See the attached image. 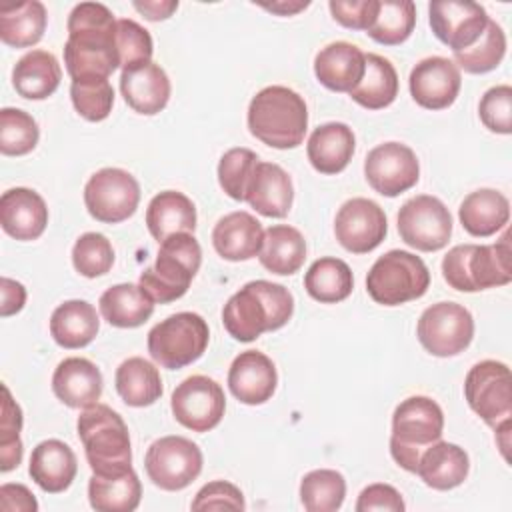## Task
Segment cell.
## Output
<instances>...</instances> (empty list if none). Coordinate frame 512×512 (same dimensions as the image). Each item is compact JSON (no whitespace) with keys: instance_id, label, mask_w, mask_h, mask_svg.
<instances>
[{"instance_id":"1","label":"cell","mask_w":512,"mask_h":512,"mask_svg":"<svg viewBox=\"0 0 512 512\" xmlns=\"http://www.w3.org/2000/svg\"><path fill=\"white\" fill-rule=\"evenodd\" d=\"M118 20L100 2H80L68 16L64 64L72 80H108L120 66Z\"/></svg>"},{"instance_id":"2","label":"cell","mask_w":512,"mask_h":512,"mask_svg":"<svg viewBox=\"0 0 512 512\" xmlns=\"http://www.w3.org/2000/svg\"><path fill=\"white\" fill-rule=\"evenodd\" d=\"M294 312V298L282 284L252 280L228 298L222 310L226 332L238 342H252L264 332L288 324Z\"/></svg>"},{"instance_id":"3","label":"cell","mask_w":512,"mask_h":512,"mask_svg":"<svg viewBox=\"0 0 512 512\" xmlns=\"http://www.w3.org/2000/svg\"><path fill=\"white\" fill-rule=\"evenodd\" d=\"M248 130L262 144L288 150L302 144L308 130L304 98L288 86H266L250 100Z\"/></svg>"},{"instance_id":"4","label":"cell","mask_w":512,"mask_h":512,"mask_svg":"<svg viewBox=\"0 0 512 512\" xmlns=\"http://www.w3.org/2000/svg\"><path fill=\"white\" fill-rule=\"evenodd\" d=\"M76 430L92 474L114 476L132 468L128 426L116 410L96 402L82 410Z\"/></svg>"},{"instance_id":"5","label":"cell","mask_w":512,"mask_h":512,"mask_svg":"<svg viewBox=\"0 0 512 512\" xmlns=\"http://www.w3.org/2000/svg\"><path fill=\"white\" fill-rule=\"evenodd\" d=\"M510 232L496 244H458L442 260V276L450 288L478 292L506 286L512 280Z\"/></svg>"},{"instance_id":"6","label":"cell","mask_w":512,"mask_h":512,"mask_svg":"<svg viewBox=\"0 0 512 512\" xmlns=\"http://www.w3.org/2000/svg\"><path fill=\"white\" fill-rule=\"evenodd\" d=\"M200 262L202 248L194 234H172L160 242L156 264L140 274V286L154 302H174L188 292Z\"/></svg>"},{"instance_id":"7","label":"cell","mask_w":512,"mask_h":512,"mask_svg":"<svg viewBox=\"0 0 512 512\" xmlns=\"http://www.w3.org/2000/svg\"><path fill=\"white\" fill-rule=\"evenodd\" d=\"M444 414L438 402L428 396H410L402 400L392 414L390 454L394 462L416 472L420 454L442 438Z\"/></svg>"},{"instance_id":"8","label":"cell","mask_w":512,"mask_h":512,"mask_svg":"<svg viewBox=\"0 0 512 512\" xmlns=\"http://www.w3.org/2000/svg\"><path fill=\"white\" fill-rule=\"evenodd\" d=\"M430 286V272L424 260L406 250L382 254L366 276V290L376 304L400 306L422 298Z\"/></svg>"},{"instance_id":"9","label":"cell","mask_w":512,"mask_h":512,"mask_svg":"<svg viewBox=\"0 0 512 512\" xmlns=\"http://www.w3.org/2000/svg\"><path fill=\"white\" fill-rule=\"evenodd\" d=\"M208 340L210 330L200 314L178 312L148 332V354L162 368L180 370L206 352Z\"/></svg>"},{"instance_id":"10","label":"cell","mask_w":512,"mask_h":512,"mask_svg":"<svg viewBox=\"0 0 512 512\" xmlns=\"http://www.w3.org/2000/svg\"><path fill=\"white\" fill-rule=\"evenodd\" d=\"M416 336L422 348L432 356H456L464 352L474 338V318L462 304L438 302L422 312Z\"/></svg>"},{"instance_id":"11","label":"cell","mask_w":512,"mask_h":512,"mask_svg":"<svg viewBox=\"0 0 512 512\" xmlns=\"http://www.w3.org/2000/svg\"><path fill=\"white\" fill-rule=\"evenodd\" d=\"M144 468L154 486L168 492L184 490L202 472V452L184 436H162L146 450Z\"/></svg>"},{"instance_id":"12","label":"cell","mask_w":512,"mask_h":512,"mask_svg":"<svg viewBox=\"0 0 512 512\" xmlns=\"http://www.w3.org/2000/svg\"><path fill=\"white\" fill-rule=\"evenodd\" d=\"M140 202L138 180L122 168H102L94 172L84 186V204L88 214L104 224L128 220Z\"/></svg>"},{"instance_id":"13","label":"cell","mask_w":512,"mask_h":512,"mask_svg":"<svg viewBox=\"0 0 512 512\" xmlns=\"http://www.w3.org/2000/svg\"><path fill=\"white\" fill-rule=\"evenodd\" d=\"M464 396L472 412L488 426H498L512 414V376L510 368L498 360L474 364L464 380Z\"/></svg>"},{"instance_id":"14","label":"cell","mask_w":512,"mask_h":512,"mask_svg":"<svg viewBox=\"0 0 512 512\" xmlns=\"http://www.w3.org/2000/svg\"><path fill=\"white\" fill-rule=\"evenodd\" d=\"M400 238L420 250H442L452 234V216L442 200L430 194H418L402 204L398 212Z\"/></svg>"},{"instance_id":"15","label":"cell","mask_w":512,"mask_h":512,"mask_svg":"<svg viewBox=\"0 0 512 512\" xmlns=\"http://www.w3.org/2000/svg\"><path fill=\"white\" fill-rule=\"evenodd\" d=\"M170 408L176 422L184 428L192 432H208L216 428L224 416V390L212 378L194 374L174 388Z\"/></svg>"},{"instance_id":"16","label":"cell","mask_w":512,"mask_h":512,"mask_svg":"<svg viewBox=\"0 0 512 512\" xmlns=\"http://www.w3.org/2000/svg\"><path fill=\"white\" fill-rule=\"evenodd\" d=\"M364 176L378 194L394 198L418 182L420 164L410 146L402 142H384L368 152L364 160Z\"/></svg>"},{"instance_id":"17","label":"cell","mask_w":512,"mask_h":512,"mask_svg":"<svg viewBox=\"0 0 512 512\" xmlns=\"http://www.w3.org/2000/svg\"><path fill=\"white\" fill-rule=\"evenodd\" d=\"M388 232L384 210L370 198L346 200L334 218V234L342 248L366 254L378 248Z\"/></svg>"},{"instance_id":"18","label":"cell","mask_w":512,"mask_h":512,"mask_svg":"<svg viewBox=\"0 0 512 512\" xmlns=\"http://www.w3.org/2000/svg\"><path fill=\"white\" fill-rule=\"evenodd\" d=\"M428 20L434 36L460 52L470 48L486 30L490 22L484 6L476 2H456V0H436L428 6Z\"/></svg>"},{"instance_id":"19","label":"cell","mask_w":512,"mask_h":512,"mask_svg":"<svg viewBox=\"0 0 512 512\" xmlns=\"http://www.w3.org/2000/svg\"><path fill=\"white\" fill-rule=\"evenodd\" d=\"M408 84L418 106L426 110H444L458 98L462 76L460 68L452 60L444 56H430L412 68Z\"/></svg>"},{"instance_id":"20","label":"cell","mask_w":512,"mask_h":512,"mask_svg":"<svg viewBox=\"0 0 512 512\" xmlns=\"http://www.w3.org/2000/svg\"><path fill=\"white\" fill-rule=\"evenodd\" d=\"M278 384L274 362L258 350L240 352L228 370V388L242 404L258 406L272 398Z\"/></svg>"},{"instance_id":"21","label":"cell","mask_w":512,"mask_h":512,"mask_svg":"<svg viewBox=\"0 0 512 512\" xmlns=\"http://www.w3.org/2000/svg\"><path fill=\"white\" fill-rule=\"evenodd\" d=\"M120 92L134 112L154 116L170 100V80L164 68L150 60L122 70Z\"/></svg>"},{"instance_id":"22","label":"cell","mask_w":512,"mask_h":512,"mask_svg":"<svg viewBox=\"0 0 512 512\" xmlns=\"http://www.w3.org/2000/svg\"><path fill=\"white\" fill-rule=\"evenodd\" d=\"M0 224L14 240H36L46 230L48 206L44 198L30 188H10L0 198Z\"/></svg>"},{"instance_id":"23","label":"cell","mask_w":512,"mask_h":512,"mask_svg":"<svg viewBox=\"0 0 512 512\" xmlns=\"http://www.w3.org/2000/svg\"><path fill=\"white\" fill-rule=\"evenodd\" d=\"M292 200L294 186L288 172L274 162L258 160L246 186L244 202H248L262 216L282 218L290 212Z\"/></svg>"},{"instance_id":"24","label":"cell","mask_w":512,"mask_h":512,"mask_svg":"<svg viewBox=\"0 0 512 512\" xmlns=\"http://www.w3.org/2000/svg\"><path fill=\"white\" fill-rule=\"evenodd\" d=\"M52 392L68 408H88L102 396V374L82 356L64 358L52 374Z\"/></svg>"},{"instance_id":"25","label":"cell","mask_w":512,"mask_h":512,"mask_svg":"<svg viewBox=\"0 0 512 512\" xmlns=\"http://www.w3.org/2000/svg\"><path fill=\"white\" fill-rule=\"evenodd\" d=\"M366 54L350 42L326 44L314 58V74L332 92H350L364 76Z\"/></svg>"},{"instance_id":"26","label":"cell","mask_w":512,"mask_h":512,"mask_svg":"<svg viewBox=\"0 0 512 512\" xmlns=\"http://www.w3.org/2000/svg\"><path fill=\"white\" fill-rule=\"evenodd\" d=\"M264 242L262 224L248 212H230L212 230V244L218 256L230 262L250 260L260 254Z\"/></svg>"},{"instance_id":"27","label":"cell","mask_w":512,"mask_h":512,"mask_svg":"<svg viewBox=\"0 0 512 512\" xmlns=\"http://www.w3.org/2000/svg\"><path fill=\"white\" fill-rule=\"evenodd\" d=\"M30 478L48 494L64 492L78 472L76 454L62 440H42L30 456Z\"/></svg>"},{"instance_id":"28","label":"cell","mask_w":512,"mask_h":512,"mask_svg":"<svg viewBox=\"0 0 512 512\" xmlns=\"http://www.w3.org/2000/svg\"><path fill=\"white\" fill-rule=\"evenodd\" d=\"M470 470L464 448L452 442L436 440L418 458L416 472L420 480L434 490H452L460 486Z\"/></svg>"},{"instance_id":"29","label":"cell","mask_w":512,"mask_h":512,"mask_svg":"<svg viewBox=\"0 0 512 512\" xmlns=\"http://www.w3.org/2000/svg\"><path fill=\"white\" fill-rule=\"evenodd\" d=\"M354 148L356 138L348 124L326 122L310 134L306 154L320 174H340L350 164Z\"/></svg>"},{"instance_id":"30","label":"cell","mask_w":512,"mask_h":512,"mask_svg":"<svg viewBox=\"0 0 512 512\" xmlns=\"http://www.w3.org/2000/svg\"><path fill=\"white\" fill-rule=\"evenodd\" d=\"M458 218L462 228L476 238H486L496 234L508 224L510 202L508 198L492 188H480L470 192L460 208Z\"/></svg>"},{"instance_id":"31","label":"cell","mask_w":512,"mask_h":512,"mask_svg":"<svg viewBox=\"0 0 512 512\" xmlns=\"http://www.w3.org/2000/svg\"><path fill=\"white\" fill-rule=\"evenodd\" d=\"M146 226L152 238L158 242L180 232L194 234V228H196L194 202L178 190H164L150 200L146 208Z\"/></svg>"},{"instance_id":"32","label":"cell","mask_w":512,"mask_h":512,"mask_svg":"<svg viewBox=\"0 0 512 512\" xmlns=\"http://www.w3.org/2000/svg\"><path fill=\"white\" fill-rule=\"evenodd\" d=\"M100 330L96 308L86 300H66L50 316V334L62 348L88 346Z\"/></svg>"},{"instance_id":"33","label":"cell","mask_w":512,"mask_h":512,"mask_svg":"<svg viewBox=\"0 0 512 512\" xmlns=\"http://www.w3.org/2000/svg\"><path fill=\"white\" fill-rule=\"evenodd\" d=\"M62 70L56 56L48 50L26 52L12 70L14 90L28 100H44L60 86Z\"/></svg>"},{"instance_id":"34","label":"cell","mask_w":512,"mask_h":512,"mask_svg":"<svg viewBox=\"0 0 512 512\" xmlns=\"http://www.w3.org/2000/svg\"><path fill=\"white\" fill-rule=\"evenodd\" d=\"M154 304L140 284L130 282L110 286L98 300L102 318L116 328L142 326L152 316Z\"/></svg>"},{"instance_id":"35","label":"cell","mask_w":512,"mask_h":512,"mask_svg":"<svg viewBox=\"0 0 512 512\" xmlns=\"http://www.w3.org/2000/svg\"><path fill=\"white\" fill-rule=\"evenodd\" d=\"M258 258L268 272L290 276L298 272L306 260V240L294 226L274 224L264 232Z\"/></svg>"},{"instance_id":"36","label":"cell","mask_w":512,"mask_h":512,"mask_svg":"<svg viewBox=\"0 0 512 512\" xmlns=\"http://www.w3.org/2000/svg\"><path fill=\"white\" fill-rule=\"evenodd\" d=\"M140 498L142 484L134 468L114 476L92 474L88 482V500L98 512H132L138 508Z\"/></svg>"},{"instance_id":"37","label":"cell","mask_w":512,"mask_h":512,"mask_svg":"<svg viewBox=\"0 0 512 512\" xmlns=\"http://www.w3.org/2000/svg\"><path fill=\"white\" fill-rule=\"evenodd\" d=\"M46 8L38 0H26L0 8V38L12 48H28L42 40Z\"/></svg>"},{"instance_id":"38","label":"cell","mask_w":512,"mask_h":512,"mask_svg":"<svg viewBox=\"0 0 512 512\" xmlns=\"http://www.w3.org/2000/svg\"><path fill=\"white\" fill-rule=\"evenodd\" d=\"M114 382L118 396L134 408L150 406L162 396V378L158 368L140 356L124 360L116 368Z\"/></svg>"},{"instance_id":"39","label":"cell","mask_w":512,"mask_h":512,"mask_svg":"<svg viewBox=\"0 0 512 512\" xmlns=\"http://www.w3.org/2000/svg\"><path fill=\"white\" fill-rule=\"evenodd\" d=\"M350 98L366 110H380L390 106L398 96V74L392 62L380 54H366L364 76Z\"/></svg>"},{"instance_id":"40","label":"cell","mask_w":512,"mask_h":512,"mask_svg":"<svg viewBox=\"0 0 512 512\" xmlns=\"http://www.w3.org/2000/svg\"><path fill=\"white\" fill-rule=\"evenodd\" d=\"M304 288L310 298L320 304H336L346 300L354 288L350 266L334 256L318 258L304 276Z\"/></svg>"},{"instance_id":"41","label":"cell","mask_w":512,"mask_h":512,"mask_svg":"<svg viewBox=\"0 0 512 512\" xmlns=\"http://www.w3.org/2000/svg\"><path fill=\"white\" fill-rule=\"evenodd\" d=\"M416 24V6L410 0L378 2V14L366 34L384 46H396L410 38Z\"/></svg>"},{"instance_id":"42","label":"cell","mask_w":512,"mask_h":512,"mask_svg":"<svg viewBox=\"0 0 512 512\" xmlns=\"http://www.w3.org/2000/svg\"><path fill=\"white\" fill-rule=\"evenodd\" d=\"M346 496V480L338 470L320 468L304 474L300 502L308 512H334Z\"/></svg>"},{"instance_id":"43","label":"cell","mask_w":512,"mask_h":512,"mask_svg":"<svg viewBox=\"0 0 512 512\" xmlns=\"http://www.w3.org/2000/svg\"><path fill=\"white\" fill-rule=\"evenodd\" d=\"M506 54V34L500 24L490 20L482 36L460 52H454V64L468 74H486L500 66Z\"/></svg>"},{"instance_id":"44","label":"cell","mask_w":512,"mask_h":512,"mask_svg":"<svg viewBox=\"0 0 512 512\" xmlns=\"http://www.w3.org/2000/svg\"><path fill=\"white\" fill-rule=\"evenodd\" d=\"M40 130L36 120L20 108L0 110V152L4 156H24L38 144Z\"/></svg>"},{"instance_id":"45","label":"cell","mask_w":512,"mask_h":512,"mask_svg":"<svg viewBox=\"0 0 512 512\" xmlns=\"http://www.w3.org/2000/svg\"><path fill=\"white\" fill-rule=\"evenodd\" d=\"M70 98L84 120L102 122L112 112L114 88L108 80H72Z\"/></svg>"},{"instance_id":"46","label":"cell","mask_w":512,"mask_h":512,"mask_svg":"<svg viewBox=\"0 0 512 512\" xmlns=\"http://www.w3.org/2000/svg\"><path fill=\"white\" fill-rule=\"evenodd\" d=\"M72 264L76 272L86 278L102 276L114 264V248L104 234L86 232L74 242Z\"/></svg>"},{"instance_id":"47","label":"cell","mask_w":512,"mask_h":512,"mask_svg":"<svg viewBox=\"0 0 512 512\" xmlns=\"http://www.w3.org/2000/svg\"><path fill=\"white\" fill-rule=\"evenodd\" d=\"M256 164H258V156L250 148H230L228 152L222 154L218 162L220 188L232 200L242 202Z\"/></svg>"},{"instance_id":"48","label":"cell","mask_w":512,"mask_h":512,"mask_svg":"<svg viewBox=\"0 0 512 512\" xmlns=\"http://www.w3.org/2000/svg\"><path fill=\"white\" fill-rule=\"evenodd\" d=\"M22 410L12 400L8 386H2V424H0V470L10 472L22 460Z\"/></svg>"},{"instance_id":"49","label":"cell","mask_w":512,"mask_h":512,"mask_svg":"<svg viewBox=\"0 0 512 512\" xmlns=\"http://www.w3.org/2000/svg\"><path fill=\"white\" fill-rule=\"evenodd\" d=\"M116 46H118V56H120L122 70L152 60L154 44H152L150 32L146 28H142L138 22L130 20V18L118 20V24H116Z\"/></svg>"},{"instance_id":"50","label":"cell","mask_w":512,"mask_h":512,"mask_svg":"<svg viewBox=\"0 0 512 512\" xmlns=\"http://www.w3.org/2000/svg\"><path fill=\"white\" fill-rule=\"evenodd\" d=\"M482 124L496 134L512 132V88L508 84L494 86L484 92L478 104Z\"/></svg>"},{"instance_id":"51","label":"cell","mask_w":512,"mask_h":512,"mask_svg":"<svg viewBox=\"0 0 512 512\" xmlns=\"http://www.w3.org/2000/svg\"><path fill=\"white\" fill-rule=\"evenodd\" d=\"M244 496L238 486L226 480L204 484L192 500V510H244Z\"/></svg>"},{"instance_id":"52","label":"cell","mask_w":512,"mask_h":512,"mask_svg":"<svg viewBox=\"0 0 512 512\" xmlns=\"http://www.w3.org/2000/svg\"><path fill=\"white\" fill-rule=\"evenodd\" d=\"M380 0H330L332 18L350 30H368L378 14Z\"/></svg>"},{"instance_id":"53","label":"cell","mask_w":512,"mask_h":512,"mask_svg":"<svg viewBox=\"0 0 512 512\" xmlns=\"http://www.w3.org/2000/svg\"><path fill=\"white\" fill-rule=\"evenodd\" d=\"M372 510H386V512H404L406 504L400 492L390 484H370L366 486L356 502V512H372Z\"/></svg>"},{"instance_id":"54","label":"cell","mask_w":512,"mask_h":512,"mask_svg":"<svg viewBox=\"0 0 512 512\" xmlns=\"http://www.w3.org/2000/svg\"><path fill=\"white\" fill-rule=\"evenodd\" d=\"M0 510L4 512H36L38 502L24 484L0 486Z\"/></svg>"},{"instance_id":"55","label":"cell","mask_w":512,"mask_h":512,"mask_svg":"<svg viewBox=\"0 0 512 512\" xmlns=\"http://www.w3.org/2000/svg\"><path fill=\"white\" fill-rule=\"evenodd\" d=\"M0 294H2V304H0L2 318H8L20 312L26 304V288L8 276L0 278Z\"/></svg>"},{"instance_id":"56","label":"cell","mask_w":512,"mask_h":512,"mask_svg":"<svg viewBox=\"0 0 512 512\" xmlns=\"http://www.w3.org/2000/svg\"><path fill=\"white\" fill-rule=\"evenodd\" d=\"M144 18L158 22V20H166L172 16V12L178 8L176 0H152V2H134L132 4Z\"/></svg>"},{"instance_id":"57","label":"cell","mask_w":512,"mask_h":512,"mask_svg":"<svg viewBox=\"0 0 512 512\" xmlns=\"http://www.w3.org/2000/svg\"><path fill=\"white\" fill-rule=\"evenodd\" d=\"M308 4L310 2H276V4H260V6L274 14H280V16H292V14L308 8Z\"/></svg>"}]
</instances>
